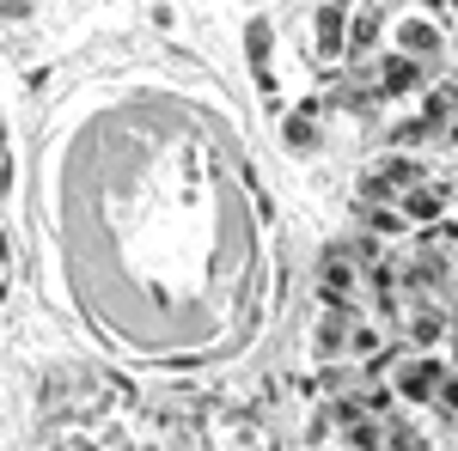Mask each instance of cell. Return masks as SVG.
<instances>
[{
  "label": "cell",
  "instance_id": "6da1fadb",
  "mask_svg": "<svg viewBox=\"0 0 458 451\" xmlns=\"http://www.w3.org/2000/svg\"><path fill=\"white\" fill-rule=\"evenodd\" d=\"M354 293H360V275H354V256L349 250H324V299L349 312Z\"/></svg>",
  "mask_w": 458,
  "mask_h": 451
},
{
  "label": "cell",
  "instance_id": "7a4b0ae2",
  "mask_svg": "<svg viewBox=\"0 0 458 451\" xmlns=\"http://www.w3.org/2000/svg\"><path fill=\"white\" fill-rule=\"evenodd\" d=\"M397 49H403L416 68H440V62H446V49H440V31H434V25H422V19H410V25L397 31Z\"/></svg>",
  "mask_w": 458,
  "mask_h": 451
},
{
  "label": "cell",
  "instance_id": "3957f363",
  "mask_svg": "<svg viewBox=\"0 0 458 451\" xmlns=\"http://www.w3.org/2000/svg\"><path fill=\"white\" fill-rule=\"evenodd\" d=\"M440 379H446V366H434V360H403V366H397V390H403V397H416V403L434 397Z\"/></svg>",
  "mask_w": 458,
  "mask_h": 451
},
{
  "label": "cell",
  "instance_id": "277c9868",
  "mask_svg": "<svg viewBox=\"0 0 458 451\" xmlns=\"http://www.w3.org/2000/svg\"><path fill=\"white\" fill-rule=\"evenodd\" d=\"M379 86H386L391 98H403V92H422V68H416L410 55H386V62H379Z\"/></svg>",
  "mask_w": 458,
  "mask_h": 451
},
{
  "label": "cell",
  "instance_id": "5b68a950",
  "mask_svg": "<svg viewBox=\"0 0 458 451\" xmlns=\"http://www.w3.org/2000/svg\"><path fill=\"white\" fill-rule=\"evenodd\" d=\"M397 196H403V213H410V220H434V213H446V183H434V189H428L422 177H416V183H410V189H397Z\"/></svg>",
  "mask_w": 458,
  "mask_h": 451
},
{
  "label": "cell",
  "instance_id": "8992f818",
  "mask_svg": "<svg viewBox=\"0 0 458 451\" xmlns=\"http://www.w3.org/2000/svg\"><path fill=\"white\" fill-rule=\"evenodd\" d=\"M343 6H318V55H343Z\"/></svg>",
  "mask_w": 458,
  "mask_h": 451
},
{
  "label": "cell",
  "instance_id": "52a82bcc",
  "mask_svg": "<svg viewBox=\"0 0 458 451\" xmlns=\"http://www.w3.org/2000/svg\"><path fill=\"white\" fill-rule=\"evenodd\" d=\"M373 43H379V13H354L349 25H343V49H360L367 55Z\"/></svg>",
  "mask_w": 458,
  "mask_h": 451
},
{
  "label": "cell",
  "instance_id": "ba28073f",
  "mask_svg": "<svg viewBox=\"0 0 458 451\" xmlns=\"http://www.w3.org/2000/svg\"><path fill=\"white\" fill-rule=\"evenodd\" d=\"M324 104H306V116H293V122H287V146H293V153H312L318 146V129H312V116Z\"/></svg>",
  "mask_w": 458,
  "mask_h": 451
},
{
  "label": "cell",
  "instance_id": "9c48e42d",
  "mask_svg": "<svg viewBox=\"0 0 458 451\" xmlns=\"http://www.w3.org/2000/svg\"><path fill=\"white\" fill-rule=\"evenodd\" d=\"M250 62H257V73L269 68V25H263V19L250 25Z\"/></svg>",
  "mask_w": 458,
  "mask_h": 451
}]
</instances>
